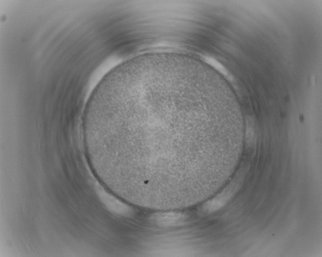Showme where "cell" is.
Returning <instances> with one entry per match:
<instances>
[{"label":"cell","instance_id":"6da1fadb","mask_svg":"<svg viewBox=\"0 0 322 257\" xmlns=\"http://www.w3.org/2000/svg\"><path fill=\"white\" fill-rule=\"evenodd\" d=\"M154 222L162 227H173L184 222L186 217L183 213L177 212H165L154 215L152 217Z\"/></svg>","mask_w":322,"mask_h":257},{"label":"cell","instance_id":"7a4b0ae2","mask_svg":"<svg viewBox=\"0 0 322 257\" xmlns=\"http://www.w3.org/2000/svg\"><path fill=\"white\" fill-rule=\"evenodd\" d=\"M102 201L113 212L122 215L128 216L132 213V209L125 204L117 199L106 194L101 193L99 194Z\"/></svg>","mask_w":322,"mask_h":257},{"label":"cell","instance_id":"3957f363","mask_svg":"<svg viewBox=\"0 0 322 257\" xmlns=\"http://www.w3.org/2000/svg\"><path fill=\"white\" fill-rule=\"evenodd\" d=\"M229 194H223L210 201L205 206V209L210 212L220 209L223 206L229 199Z\"/></svg>","mask_w":322,"mask_h":257},{"label":"cell","instance_id":"277c9868","mask_svg":"<svg viewBox=\"0 0 322 257\" xmlns=\"http://www.w3.org/2000/svg\"><path fill=\"white\" fill-rule=\"evenodd\" d=\"M204 59L206 62L211 64L212 66L216 69L218 71L221 72L223 75L226 76H229V74L226 69L222 65V64L217 61L214 58L208 56L204 57Z\"/></svg>","mask_w":322,"mask_h":257}]
</instances>
